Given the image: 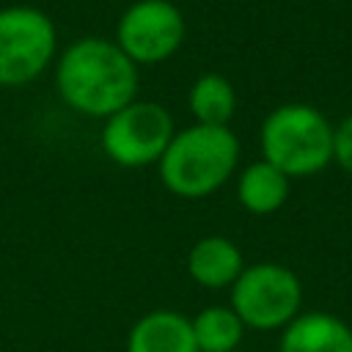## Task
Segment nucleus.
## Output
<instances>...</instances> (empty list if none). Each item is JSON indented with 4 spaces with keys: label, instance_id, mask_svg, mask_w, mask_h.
Segmentation results:
<instances>
[{
    "label": "nucleus",
    "instance_id": "1",
    "mask_svg": "<svg viewBox=\"0 0 352 352\" xmlns=\"http://www.w3.org/2000/svg\"><path fill=\"white\" fill-rule=\"evenodd\" d=\"M52 69L58 99L77 116L104 121L138 99L140 66H135L113 38H74L58 52Z\"/></svg>",
    "mask_w": 352,
    "mask_h": 352
},
{
    "label": "nucleus",
    "instance_id": "2",
    "mask_svg": "<svg viewBox=\"0 0 352 352\" xmlns=\"http://www.w3.org/2000/svg\"><path fill=\"white\" fill-rule=\"evenodd\" d=\"M239 165V140L231 126L190 124L176 129L157 162L162 187L184 201L217 192Z\"/></svg>",
    "mask_w": 352,
    "mask_h": 352
},
{
    "label": "nucleus",
    "instance_id": "3",
    "mask_svg": "<svg viewBox=\"0 0 352 352\" xmlns=\"http://www.w3.org/2000/svg\"><path fill=\"white\" fill-rule=\"evenodd\" d=\"M261 160L289 179L314 176L333 162V124L324 113L302 102L275 107L261 124Z\"/></svg>",
    "mask_w": 352,
    "mask_h": 352
},
{
    "label": "nucleus",
    "instance_id": "4",
    "mask_svg": "<svg viewBox=\"0 0 352 352\" xmlns=\"http://www.w3.org/2000/svg\"><path fill=\"white\" fill-rule=\"evenodd\" d=\"M58 52V28L44 8L28 3L0 6V88L36 82Z\"/></svg>",
    "mask_w": 352,
    "mask_h": 352
},
{
    "label": "nucleus",
    "instance_id": "5",
    "mask_svg": "<svg viewBox=\"0 0 352 352\" xmlns=\"http://www.w3.org/2000/svg\"><path fill=\"white\" fill-rule=\"evenodd\" d=\"M176 121L170 110L151 99H135L102 121L99 146L118 168H148L165 154Z\"/></svg>",
    "mask_w": 352,
    "mask_h": 352
},
{
    "label": "nucleus",
    "instance_id": "6",
    "mask_svg": "<svg viewBox=\"0 0 352 352\" xmlns=\"http://www.w3.org/2000/svg\"><path fill=\"white\" fill-rule=\"evenodd\" d=\"M302 302V283L294 270L278 261L245 264L231 286V308L245 327L253 330H283Z\"/></svg>",
    "mask_w": 352,
    "mask_h": 352
},
{
    "label": "nucleus",
    "instance_id": "7",
    "mask_svg": "<svg viewBox=\"0 0 352 352\" xmlns=\"http://www.w3.org/2000/svg\"><path fill=\"white\" fill-rule=\"evenodd\" d=\"M187 38V19L173 0H135L116 22L113 41L135 66L170 60Z\"/></svg>",
    "mask_w": 352,
    "mask_h": 352
},
{
    "label": "nucleus",
    "instance_id": "8",
    "mask_svg": "<svg viewBox=\"0 0 352 352\" xmlns=\"http://www.w3.org/2000/svg\"><path fill=\"white\" fill-rule=\"evenodd\" d=\"M126 352H198L190 316L173 308L143 314L129 327Z\"/></svg>",
    "mask_w": 352,
    "mask_h": 352
},
{
    "label": "nucleus",
    "instance_id": "9",
    "mask_svg": "<svg viewBox=\"0 0 352 352\" xmlns=\"http://www.w3.org/2000/svg\"><path fill=\"white\" fill-rule=\"evenodd\" d=\"M184 267L190 280L204 289H231L239 272L245 270V258L234 239L206 234L187 250Z\"/></svg>",
    "mask_w": 352,
    "mask_h": 352
},
{
    "label": "nucleus",
    "instance_id": "10",
    "mask_svg": "<svg viewBox=\"0 0 352 352\" xmlns=\"http://www.w3.org/2000/svg\"><path fill=\"white\" fill-rule=\"evenodd\" d=\"M278 352H352V327L336 314H297L283 327Z\"/></svg>",
    "mask_w": 352,
    "mask_h": 352
},
{
    "label": "nucleus",
    "instance_id": "11",
    "mask_svg": "<svg viewBox=\"0 0 352 352\" xmlns=\"http://www.w3.org/2000/svg\"><path fill=\"white\" fill-rule=\"evenodd\" d=\"M289 182L283 170L267 160H256L245 165L236 179V201L250 214H275L289 201Z\"/></svg>",
    "mask_w": 352,
    "mask_h": 352
},
{
    "label": "nucleus",
    "instance_id": "12",
    "mask_svg": "<svg viewBox=\"0 0 352 352\" xmlns=\"http://www.w3.org/2000/svg\"><path fill=\"white\" fill-rule=\"evenodd\" d=\"M187 107L195 124L228 126L236 113V88L220 72H204L187 91Z\"/></svg>",
    "mask_w": 352,
    "mask_h": 352
},
{
    "label": "nucleus",
    "instance_id": "13",
    "mask_svg": "<svg viewBox=\"0 0 352 352\" xmlns=\"http://www.w3.org/2000/svg\"><path fill=\"white\" fill-rule=\"evenodd\" d=\"M190 322L198 352H234L242 344L245 324L231 305H206Z\"/></svg>",
    "mask_w": 352,
    "mask_h": 352
},
{
    "label": "nucleus",
    "instance_id": "14",
    "mask_svg": "<svg viewBox=\"0 0 352 352\" xmlns=\"http://www.w3.org/2000/svg\"><path fill=\"white\" fill-rule=\"evenodd\" d=\"M333 160L346 173H352V113L338 126H333Z\"/></svg>",
    "mask_w": 352,
    "mask_h": 352
}]
</instances>
